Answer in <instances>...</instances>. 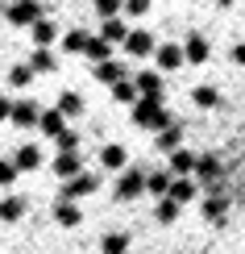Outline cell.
<instances>
[{
    "label": "cell",
    "instance_id": "6da1fadb",
    "mask_svg": "<svg viewBox=\"0 0 245 254\" xmlns=\"http://www.w3.org/2000/svg\"><path fill=\"white\" fill-rule=\"evenodd\" d=\"M4 17L13 21V25H38L42 21V4L38 0H13V4L4 8Z\"/></svg>",
    "mask_w": 245,
    "mask_h": 254
},
{
    "label": "cell",
    "instance_id": "7a4b0ae2",
    "mask_svg": "<svg viewBox=\"0 0 245 254\" xmlns=\"http://www.w3.org/2000/svg\"><path fill=\"white\" fill-rule=\"evenodd\" d=\"M42 121V109L34 100H13V125H21V129H29V125Z\"/></svg>",
    "mask_w": 245,
    "mask_h": 254
},
{
    "label": "cell",
    "instance_id": "3957f363",
    "mask_svg": "<svg viewBox=\"0 0 245 254\" xmlns=\"http://www.w3.org/2000/svg\"><path fill=\"white\" fill-rule=\"evenodd\" d=\"M38 129L46 133V137H54V142H58V137L67 133V117H62L58 109H46V113H42V121H38Z\"/></svg>",
    "mask_w": 245,
    "mask_h": 254
},
{
    "label": "cell",
    "instance_id": "277c9868",
    "mask_svg": "<svg viewBox=\"0 0 245 254\" xmlns=\"http://www.w3.org/2000/svg\"><path fill=\"white\" fill-rule=\"evenodd\" d=\"M29 34H34V50H50V42L58 38V29H54V21H50V17H42L38 25H29Z\"/></svg>",
    "mask_w": 245,
    "mask_h": 254
},
{
    "label": "cell",
    "instance_id": "5b68a950",
    "mask_svg": "<svg viewBox=\"0 0 245 254\" xmlns=\"http://www.w3.org/2000/svg\"><path fill=\"white\" fill-rule=\"evenodd\" d=\"M13 163H17V171H38V167H42V150H38L34 142H25V146L17 150Z\"/></svg>",
    "mask_w": 245,
    "mask_h": 254
},
{
    "label": "cell",
    "instance_id": "8992f818",
    "mask_svg": "<svg viewBox=\"0 0 245 254\" xmlns=\"http://www.w3.org/2000/svg\"><path fill=\"white\" fill-rule=\"evenodd\" d=\"M29 67H34V75H50L58 67V59H54V50H34L29 55Z\"/></svg>",
    "mask_w": 245,
    "mask_h": 254
},
{
    "label": "cell",
    "instance_id": "52a82bcc",
    "mask_svg": "<svg viewBox=\"0 0 245 254\" xmlns=\"http://www.w3.org/2000/svg\"><path fill=\"white\" fill-rule=\"evenodd\" d=\"M25 217V200L21 196H4L0 200V221H21Z\"/></svg>",
    "mask_w": 245,
    "mask_h": 254
},
{
    "label": "cell",
    "instance_id": "ba28073f",
    "mask_svg": "<svg viewBox=\"0 0 245 254\" xmlns=\"http://www.w3.org/2000/svg\"><path fill=\"white\" fill-rule=\"evenodd\" d=\"M54 221H58V225H79V221H83V208L79 204H54Z\"/></svg>",
    "mask_w": 245,
    "mask_h": 254
},
{
    "label": "cell",
    "instance_id": "9c48e42d",
    "mask_svg": "<svg viewBox=\"0 0 245 254\" xmlns=\"http://www.w3.org/2000/svg\"><path fill=\"white\" fill-rule=\"evenodd\" d=\"M58 113H62V117H79V113H83V96H79V92H62V96H58Z\"/></svg>",
    "mask_w": 245,
    "mask_h": 254
},
{
    "label": "cell",
    "instance_id": "30bf717a",
    "mask_svg": "<svg viewBox=\"0 0 245 254\" xmlns=\"http://www.w3.org/2000/svg\"><path fill=\"white\" fill-rule=\"evenodd\" d=\"M29 79H34V67H29V63H17V67L8 71V83H13V88H25Z\"/></svg>",
    "mask_w": 245,
    "mask_h": 254
},
{
    "label": "cell",
    "instance_id": "8fae6325",
    "mask_svg": "<svg viewBox=\"0 0 245 254\" xmlns=\"http://www.w3.org/2000/svg\"><path fill=\"white\" fill-rule=\"evenodd\" d=\"M17 175H21V171H17V163H13V158H0V188H8Z\"/></svg>",
    "mask_w": 245,
    "mask_h": 254
},
{
    "label": "cell",
    "instance_id": "7c38bea8",
    "mask_svg": "<svg viewBox=\"0 0 245 254\" xmlns=\"http://www.w3.org/2000/svg\"><path fill=\"white\" fill-rule=\"evenodd\" d=\"M4 117H8V121H13V100H8V96H4V92H0V121H4Z\"/></svg>",
    "mask_w": 245,
    "mask_h": 254
}]
</instances>
